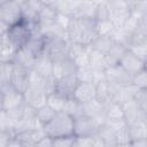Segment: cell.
<instances>
[{
    "label": "cell",
    "mask_w": 147,
    "mask_h": 147,
    "mask_svg": "<svg viewBox=\"0 0 147 147\" xmlns=\"http://www.w3.org/2000/svg\"><path fill=\"white\" fill-rule=\"evenodd\" d=\"M96 99L106 106L111 102V85L107 80L96 85Z\"/></svg>",
    "instance_id": "cell-28"
},
{
    "label": "cell",
    "mask_w": 147,
    "mask_h": 147,
    "mask_svg": "<svg viewBox=\"0 0 147 147\" xmlns=\"http://www.w3.org/2000/svg\"><path fill=\"white\" fill-rule=\"evenodd\" d=\"M15 64V63H14ZM29 69H25L21 65H16L14 67V71H13V76H11V80H10V85L17 90L21 93H24L26 91V88L29 87Z\"/></svg>",
    "instance_id": "cell-14"
},
{
    "label": "cell",
    "mask_w": 147,
    "mask_h": 147,
    "mask_svg": "<svg viewBox=\"0 0 147 147\" xmlns=\"http://www.w3.org/2000/svg\"><path fill=\"white\" fill-rule=\"evenodd\" d=\"M95 32L98 37H111L115 29L110 21H95Z\"/></svg>",
    "instance_id": "cell-34"
},
{
    "label": "cell",
    "mask_w": 147,
    "mask_h": 147,
    "mask_svg": "<svg viewBox=\"0 0 147 147\" xmlns=\"http://www.w3.org/2000/svg\"><path fill=\"white\" fill-rule=\"evenodd\" d=\"M20 3L22 8L23 20L28 23H38V15L41 7V1L22 0L20 1Z\"/></svg>",
    "instance_id": "cell-18"
},
{
    "label": "cell",
    "mask_w": 147,
    "mask_h": 147,
    "mask_svg": "<svg viewBox=\"0 0 147 147\" xmlns=\"http://www.w3.org/2000/svg\"><path fill=\"white\" fill-rule=\"evenodd\" d=\"M139 28H140V20H139V17L136 14L130 13V15L126 18V22H125V24L123 26V30L126 33H129L130 36H132Z\"/></svg>",
    "instance_id": "cell-38"
},
{
    "label": "cell",
    "mask_w": 147,
    "mask_h": 147,
    "mask_svg": "<svg viewBox=\"0 0 147 147\" xmlns=\"http://www.w3.org/2000/svg\"><path fill=\"white\" fill-rule=\"evenodd\" d=\"M57 16V10L53 6L52 1H41V7L39 9L38 23L40 26H49L55 23Z\"/></svg>",
    "instance_id": "cell-17"
},
{
    "label": "cell",
    "mask_w": 147,
    "mask_h": 147,
    "mask_svg": "<svg viewBox=\"0 0 147 147\" xmlns=\"http://www.w3.org/2000/svg\"><path fill=\"white\" fill-rule=\"evenodd\" d=\"M7 147H24V146H23V145H22V144L16 139V138H14V139L9 142V145H8Z\"/></svg>",
    "instance_id": "cell-53"
},
{
    "label": "cell",
    "mask_w": 147,
    "mask_h": 147,
    "mask_svg": "<svg viewBox=\"0 0 147 147\" xmlns=\"http://www.w3.org/2000/svg\"><path fill=\"white\" fill-rule=\"evenodd\" d=\"M34 147H53V139L49 137H45Z\"/></svg>",
    "instance_id": "cell-51"
},
{
    "label": "cell",
    "mask_w": 147,
    "mask_h": 147,
    "mask_svg": "<svg viewBox=\"0 0 147 147\" xmlns=\"http://www.w3.org/2000/svg\"><path fill=\"white\" fill-rule=\"evenodd\" d=\"M119 65L124 70H126L131 76H133V75L138 74L139 71H141L142 69H145V60L139 57L138 55H136L130 49H127L126 53L124 54V56L122 57Z\"/></svg>",
    "instance_id": "cell-12"
},
{
    "label": "cell",
    "mask_w": 147,
    "mask_h": 147,
    "mask_svg": "<svg viewBox=\"0 0 147 147\" xmlns=\"http://www.w3.org/2000/svg\"><path fill=\"white\" fill-rule=\"evenodd\" d=\"M101 126L95 119L83 115L75 118L74 134L75 137H94Z\"/></svg>",
    "instance_id": "cell-7"
},
{
    "label": "cell",
    "mask_w": 147,
    "mask_h": 147,
    "mask_svg": "<svg viewBox=\"0 0 147 147\" xmlns=\"http://www.w3.org/2000/svg\"><path fill=\"white\" fill-rule=\"evenodd\" d=\"M23 96L25 103L33 107L34 109H39L47 105V94L40 88L28 87L23 93Z\"/></svg>",
    "instance_id": "cell-15"
},
{
    "label": "cell",
    "mask_w": 147,
    "mask_h": 147,
    "mask_svg": "<svg viewBox=\"0 0 147 147\" xmlns=\"http://www.w3.org/2000/svg\"><path fill=\"white\" fill-rule=\"evenodd\" d=\"M0 131H11L15 133V123L9 117L8 113L2 109H0Z\"/></svg>",
    "instance_id": "cell-39"
},
{
    "label": "cell",
    "mask_w": 147,
    "mask_h": 147,
    "mask_svg": "<svg viewBox=\"0 0 147 147\" xmlns=\"http://www.w3.org/2000/svg\"><path fill=\"white\" fill-rule=\"evenodd\" d=\"M7 33L10 38V40L17 46V48H21V47L25 46L28 44V41L30 40V38L32 37V34H33L32 25H31V23H28L23 20L18 24L9 28Z\"/></svg>",
    "instance_id": "cell-6"
},
{
    "label": "cell",
    "mask_w": 147,
    "mask_h": 147,
    "mask_svg": "<svg viewBox=\"0 0 147 147\" xmlns=\"http://www.w3.org/2000/svg\"><path fill=\"white\" fill-rule=\"evenodd\" d=\"M106 79L110 85L114 86H125L130 85L132 82V76L124 70L119 64L108 67L106 70Z\"/></svg>",
    "instance_id": "cell-9"
},
{
    "label": "cell",
    "mask_w": 147,
    "mask_h": 147,
    "mask_svg": "<svg viewBox=\"0 0 147 147\" xmlns=\"http://www.w3.org/2000/svg\"><path fill=\"white\" fill-rule=\"evenodd\" d=\"M75 141L80 147H94V137H76Z\"/></svg>",
    "instance_id": "cell-49"
},
{
    "label": "cell",
    "mask_w": 147,
    "mask_h": 147,
    "mask_svg": "<svg viewBox=\"0 0 147 147\" xmlns=\"http://www.w3.org/2000/svg\"><path fill=\"white\" fill-rule=\"evenodd\" d=\"M116 147H132V142H125V144H117Z\"/></svg>",
    "instance_id": "cell-54"
},
{
    "label": "cell",
    "mask_w": 147,
    "mask_h": 147,
    "mask_svg": "<svg viewBox=\"0 0 147 147\" xmlns=\"http://www.w3.org/2000/svg\"><path fill=\"white\" fill-rule=\"evenodd\" d=\"M63 113L68 114L69 116H71L75 119L79 116H83V105L79 103L78 101H76L74 98H69V99H67Z\"/></svg>",
    "instance_id": "cell-32"
},
{
    "label": "cell",
    "mask_w": 147,
    "mask_h": 147,
    "mask_svg": "<svg viewBox=\"0 0 147 147\" xmlns=\"http://www.w3.org/2000/svg\"><path fill=\"white\" fill-rule=\"evenodd\" d=\"M23 21L20 1L1 0L0 1V23L11 28Z\"/></svg>",
    "instance_id": "cell-3"
},
{
    "label": "cell",
    "mask_w": 147,
    "mask_h": 147,
    "mask_svg": "<svg viewBox=\"0 0 147 147\" xmlns=\"http://www.w3.org/2000/svg\"><path fill=\"white\" fill-rule=\"evenodd\" d=\"M1 44H0V62H14L15 55L18 51L17 46L10 40L7 32L0 33Z\"/></svg>",
    "instance_id": "cell-16"
},
{
    "label": "cell",
    "mask_w": 147,
    "mask_h": 147,
    "mask_svg": "<svg viewBox=\"0 0 147 147\" xmlns=\"http://www.w3.org/2000/svg\"><path fill=\"white\" fill-rule=\"evenodd\" d=\"M127 127H129V133H130V137H131V141L147 138V123H146V121L134 123V124H130V125H127Z\"/></svg>",
    "instance_id": "cell-27"
},
{
    "label": "cell",
    "mask_w": 147,
    "mask_h": 147,
    "mask_svg": "<svg viewBox=\"0 0 147 147\" xmlns=\"http://www.w3.org/2000/svg\"><path fill=\"white\" fill-rule=\"evenodd\" d=\"M65 102H67V98H64L63 95H61L56 92L47 95V106L51 107L56 113H62L63 111Z\"/></svg>",
    "instance_id": "cell-31"
},
{
    "label": "cell",
    "mask_w": 147,
    "mask_h": 147,
    "mask_svg": "<svg viewBox=\"0 0 147 147\" xmlns=\"http://www.w3.org/2000/svg\"><path fill=\"white\" fill-rule=\"evenodd\" d=\"M114 42L115 41L113 40L111 37H98L94 40V42L91 45V47L96 49V51H100L103 54H106L110 49V47L114 45Z\"/></svg>",
    "instance_id": "cell-35"
},
{
    "label": "cell",
    "mask_w": 147,
    "mask_h": 147,
    "mask_svg": "<svg viewBox=\"0 0 147 147\" xmlns=\"http://www.w3.org/2000/svg\"><path fill=\"white\" fill-rule=\"evenodd\" d=\"M108 6H109V10H110V16L127 15L131 13L129 1H124V0L108 1Z\"/></svg>",
    "instance_id": "cell-29"
},
{
    "label": "cell",
    "mask_w": 147,
    "mask_h": 147,
    "mask_svg": "<svg viewBox=\"0 0 147 147\" xmlns=\"http://www.w3.org/2000/svg\"><path fill=\"white\" fill-rule=\"evenodd\" d=\"M106 119L109 121H121L124 119L123 107L119 103L110 102L106 106Z\"/></svg>",
    "instance_id": "cell-30"
},
{
    "label": "cell",
    "mask_w": 147,
    "mask_h": 147,
    "mask_svg": "<svg viewBox=\"0 0 147 147\" xmlns=\"http://www.w3.org/2000/svg\"><path fill=\"white\" fill-rule=\"evenodd\" d=\"M146 123H147V118H146Z\"/></svg>",
    "instance_id": "cell-57"
},
{
    "label": "cell",
    "mask_w": 147,
    "mask_h": 147,
    "mask_svg": "<svg viewBox=\"0 0 147 147\" xmlns=\"http://www.w3.org/2000/svg\"><path fill=\"white\" fill-rule=\"evenodd\" d=\"M25 103L23 93L15 90L10 84L1 85V109L13 110L21 108Z\"/></svg>",
    "instance_id": "cell-5"
},
{
    "label": "cell",
    "mask_w": 147,
    "mask_h": 147,
    "mask_svg": "<svg viewBox=\"0 0 147 147\" xmlns=\"http://www.w3.org/2000/svg\"><path fill=\"white\" fill-rule=\"evenodd\" d=\"M83 115L93 118L100 125H103L106 121V105L95 98L94 100L83 105Z\"/></svg>",
    "instance_id": "cell-10"
},
{
    "label": "cell",
    "mask_w": 147,
    "mask_h": 147,
    "mask_svg": "<svg viewBox=\"0 0 147 147\" xmlns=\"http://www.w3.org/2000/svg\"><path fill=\"white\" fill-rule=\"evenodd\" d=\"M107 80L106 79V72L105 70H93V79H92V83L96 86L98 84L102 83Z\"/></svg>",
    "instance_id": "cell-50"
},
{
    "label": "cell",
    "mask_w": 147,
    "mask_h": 147,
    "mask_svg": "<svg viewBox=\"0 0 147 147\" xmlns=\"http://www.w3.org/2000/svg\"><path fill=\"white\" fill-rule=\"evenodd\" d=\"M53 63L54 62L45 54V55H41L36 59L32 70L37 71L39 75H41L45 78L51 77V76H53Z\"/></svg>",
    "instance_id": "cell-25"
},
{
    "label": "cell",
    "mask_w": 147,
    "mask_h": 147,
    "mask_svg": "<svg viewBox=\"0 0 147 147\" xmlns=\"http://www.w3.org/2000/svg\"><path fill=\"white\" fill-rule=\"evenodd\" d=\"M14 67V62H0V85L10 84Z\"/></svg>",
    "instance_id": "cell-33"
},
{
    "label": "cell",
    "mask_w": 147,
    "mask_h": 147,
    "mask_svg": "<svg viewBox=\"0 0 147 147\" xmlns=\"http://www.w3.org/2000/svg\"><path fill=\"white\" fill-rule=\"evenodd\" d=\"M57 113L56 111H54L51 107H48L47 105L46 106H44V107H41V108H39V109H37V117H38V119L40 121V123L45 126L46 124H48L53 118H54V116L56 115Z\"/></svg>",
    "instance_id": "cell-36"
},
{
    "label": "cell",
    "mask_w": 147,
    "mask_h": 147,
    "mask_svg": "<svg viewBox=\"0 0 147 147\" xmlns=\"http://www.w3.org/2000/svg\"><path fill=\"white\" fill-rule=\"evenodd\" d=\"M88 54H90V67L93 70H106L107 69L106 55L103 53L88 46Z\"/></svg>",
    "instance_id": "cell-26"
},
{
    "label": "cell",
    "mask_w": 147,
    "mask_h": 147,
    "mask_svg": "<svg viewBox=\"0 0 147 147\" xmlns=\"http://www.w3.org/2000/svg\"><path fill=\"white\" fill-rule=\"evenodd\" d=\"M131 142H132V147H147V138L133 140Z\"/></svg>",
    "instance_id": "cell-52"
},
{
    "label": "cell",
    "mask_w": 147,
    "mask_h": 147,
    "mask_svg": "<svg viewBox=\"0 0 147 147\" xmlns=\"http://www.w3.org/2000/svg\"><path fill=\"white\" fill-rule=\"evenodd\" d=\"M145 68H146V69H147V57H146V59H145Z\"/></svg>",
    "instance_id": "cell-56"
},
{
    "label": "cell",
    "mask_w": 147,
    "mask_h": 147,
    "mask_svg": "<svg viewBox=\"0 0 147 147\" xmlns=\"http://www.w3.org/2000/svg\"><path fill=\"white\" fill-rule=\"evenodd\" d=\"M46 136L44 129L42 130H26L17 133L15 138L24 146V147H34L41 139Z\"/></svg>",
    "instance_id": "cell-19"
},
{
    "label": "cell",
    "mask_w": 147,
    "mask_h": 147,
    "mask_svg": "<svg viewBox=\"0 0 147 147\" xmlns=\"http://www.w3.org/2000/svg\"><path fill=\"white\" fill-rule=\"evenodd\" d=\"M25 47L36 56L39 57L41 55H45L46 51V39L41 33H34L25 45Z\"/></svg>",
    "instance_id": "cell-22"
},
{
    "label": "cell",
    "mask_w": 147,
    "mask_h": 147,
    "mask_svg": "<svg viewBox=\"0 0 147 147\" xmlns=\"http://www.w3.org/2000/svg\"><path fill=\"white\" fill-rule=\"evenodd\" d=\"M75 139H76V138H75ZM71 147H80V146H79V145H78V144H77L76 141H74V145H72Z\"/></svg>",
    "instance_id": "cell-55"
},
{
    "label": "cell",
    "mask_w": 147,
    "mask_h": 147,
    "mask_svg": "<svg viewBox=\"0 0 147 147\" xmlns=\"http://www.w3.org/2000/svg\"><path fill=\"white\" fill-rule=\"evenodd\" d=\"M122 107H123V111H124V119L127 125L146 121L147 114L145 113V110L141 108V106L139 105V102L136 99L124 102L122 105Z\"/></svg>",
    "instance_id": "cell-8"
},
{
    "label": "cell",
    "mask_w": 147,
    "mask_h": 147,
    "mask_svg": "<svg viewBox=\"0 0 147 147\" xmlns=\"http://www.w3.org/2000/svg\"><path fill=\"white\" fill-rule=\"evenodd\" d=\"M115 139L117 144H125V142H131V137L129 133V127L127 125L124 126L123 129L118 130L117 132H115Z\"/></svg>",
    "instance_id": "cell-43"
},
{
    "label": "cell",
    "mask_w": 147,
    "mask_h": 147,
    "mask_svg": "<svg viewBox=\"0 0 147 147\" xmlns=\"http://www.w3.org/2000/svg\"><path fill=\"white\" fill-rule=\"evenodd\" d=\"M78 80L76 78V76H71V77H67L60 80H56V93L63 95L64 98L69 99L72 98V93L76 88Z\"/></svg>",
    "instance_id": "cell-24"
},
{
    "label": "cell",
    "mask_w": 147,
    "mask_h": 147,
    "mask_svg": "<svg viewBox=\"0 0 147 147\" xmlns=\"http://www.w3.org/2000/svg\"><path fill=\"white\" fill-rule=\"evenodd\" d=\"M76 72H77V67L68 57L53 63V77L56 80L76 76Z\"/></svg>",
    "instance_id": "cell-13"
},
{
    "label": "cell",
    "mask_w": 147,
    "mask_h": 147,
    "mask_svg": "<svg viewBox=\"0 0 147 147\" xmlns=\"http://www.w3.org/2000/svg\"><path fill=\"white\" fill-rule=\"evenodd\" d=\"M76 78L78 82H85V83H92L93 79V69L87 65L83 68H78L76 72Z\"/></svg>",
    "instance_id": "cell-41"
},
{
    "label": "cell",
    "mask_w": 147,
    "mask_h": 147,
    "mask_svg": "<svg viewBox=\"0 0 147 147\" xmlns=\"http://www.w3.org/2000/svg\"><path fill=\"white\" fill-rule=\"evenodd\" d=\"M75 119L65 113H57L54 118L44 126V131L47 137L54 139L60 137H72Z\"/></svg>",
    "instance_id": "cell-2"
},
{
    "label": "cell",
    "mask_w": 147,
    "mask_h": 147,
    "mask_svg": "<svg viewBox=\"0 0 147 147\" xmlns=\"http://www.w3.org/2000/svg\"><path fill=\"white\" fill-rule=\"evenodd\" d=\"M134 99L139 102V105L141 106V108L147 114V90H138Z\"/></svg>",
    "instance_id": "cell-48"
},
{
    "label": "cell",
    "mask_w": 147,
    "mask_h": 147,
    "mask_svg": "<svg viewBox=\"0 0 147 147\" xmlns=\"http://www.w3.org/2000/svg\"><path fill=\"white\" fill-rule=\"evenodd\" d=\"M71 20H72V18H71L70 16H67V15H64V14L57 13V16H56V20H55V24H56L60 29H62L63 31H67L68 28H69V25H70Z\"/></svg>",
    "instance_id": "cell-45"
},
{
    "label": "cell",
    "mask_w": 147,
    "mask_h": 147,
    "mask_svg": "<svg viewBox=\"0 0 147 147\" xmlns=\"http://www.w3.org/2000/svg\"><path fill=\"white\" fill-rule=\"evenodd\" d=\"M116 145L115 133L102 125L94 136V147H116Z\"/></svg>",
    "instance_id": "cell-20"
},
{
    "label": "cell",
    "mask_w": 147,
    "mask_h": 147,
    "mask_svg": "<svg viewBox=\"0 0 147 147\" xmlns=\"http://www.w3.org/2000/svg\"><path fill=\"white\" fill-rule=\"evenodd\" d=\"M103 125L115 133V132H117L118 130H121V129H123L124 126H126L127 124H126L125 119H121V121H109V119H106Z\"/></svg>",
    "instance_id": "cell-46"
},
{
    "label": "cell",
    "mask_w": 147,
    "mask_h": 147,
    "mask_svg": "<svg viewBox=\"0 0 147 147\" xmlns=\"http://www.w3.org/2000/svg\"><path fill=\"white\" fill-rule=\"evenodd\" d=\"M29 87H33V88H40L42 90V85L45 82V77H42L41 75H39L37 71L34 70H30L29 72Z\"/></svg>",
    "instance_id": "cell-42"
},
{
    "label": "cell",
    "mask_w": 147,
    "mask_h": 147,
    "mask_svg": "<svg viewBox=\"0 0 147 147\" xmlns=\"http://www.w3.org/2000/svg\"><path fill=\"white\" fill-rule=\"evenodd\" d=\"M129 48L119 42H114V45L110 47V49L105 54L106 55V62H107V68L111 67V65H116L119 64L122 57L124 56V54L126 53Z\"/></svg>",
    "instance_id": "cell-21"
},
{
    "label": "cell",
    "mask_w": 147,
    "mask_h": 147,
    "mask_svg": "<svg viewBox=\"0 0 147 147\" xmlns=\"http://www.w3.org/2000/svg\"><path fill=\"white\" fill-rule=\"evenodd\" d=\"M36 56L25 47H21L18 48L16 55H15V59H14V63L16 65H21L25 69H29L31 70L34 65V62H36Z\"/></svg>",
    "instance_id": "cell-23"
},
{
    "label": "cell",
    "mask_w": 147,
    "mask_h": 147,
    "mask_svg": "<svg viewBox=\"0 0 147 147\" xmlns=\"http://www.w3.org/2000/svg\"><path fill=\"white\" fill-rule=\"evenodd\" d=\"M46 39L45 54L53 61H60L67 57L70 41L68 38L60 36H44Z\"/></svg>",
    "instance_id": "cell-4"
},
{
    "label": "cell",
    "mask_w": 147,
    "mask_h": 147,
    "mask_svg": "<svg viewBox=\"0 0 147 147\" xmlns=\"http://www.w3.org/2000/svg\"><path fill=\"white\" fill-rule=\"evenodd\" d=\"M70 42L91 46L98 38L95 32V20L93 18H72L67 30Z\"/></svg>",
    "instance_id": "cell-1"
},
{
    "label": "cell",
    "mask_w": 147,
    "mask_h": 147,
    "mask_svg": "<svg viewBox=\"0 0 147 147\" xmlns=\"http://www.w3.org/2000/svg\"><path fill=\"white\" fill-rule=\"evenodd\" d=\"M75 136L72 137H60L53 139V147H71L75 141Z\"/></svg>",
    "instance_id": "cell-44"
},
{
    "label": "cell",
    "mask_w": 147,
    "mask_h": 147,
    "mask_svg": "<svg viewBox=\"0 0 147 147\" xmlns=\"http://www.w3.org/2000/svg\"><path fill=\"white\" fill-rule=\"evenodd\" d=\"M131 84L138 90H147V69H142L138 74L132 76Z\"/></svg>",
    "instance_id": "cell-40"
},
{
    "label": "cell",
    "mask_w": 147,
    "mask_h": 147,
    "mask_svg": "<svg viewBox=\"0 0 147 147\" xmlns=\"http://www.w3.org/2000/svg\"><path fill=\"white\" fill-rule=\"evenodd\" d=\"M110 18V10L108 6V1H99L94 15L95 21H108Z\"/></svg>",
    "instance_id": "cell-37"
},
{
    "label": "cell",
    "mask_w": 147,
    "mask_h": 147,
    "mask_svg": "<svg viewBox=\"0 0 147 147\" xmlns=\"http://www.w3.org/2000/svg\"><path fill=\"white\" fill-rule=\"evenodd\" d=\"M14 138H15L14 132H11V131H0V147H7Z\"/></svg>",
    "instance_id": "cell-47"
},
{
    "label": "cell",
    "mask_w": 147,
    "mask_h": 147,
    "mask_svg": "<svg viewBox=\"0 0 147 147\" xmlns=\"http://www.w3.org/2000/svg\"><path fill=\"white\" fill-rule=\"evenodd\" d=\"M72 98L82 105L90 102L96 98V86L93 83L78 82L72 93Z\"/></svg>",
    "instance_id": "cell-11"
}]
</instances>
